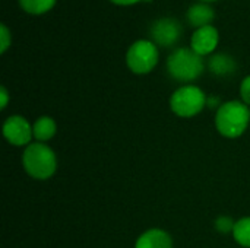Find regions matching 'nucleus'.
Listing matches in <instances>:
<instances>
[{"label":"nucleus","instance_id":"obj_1","mask_svg":"<svg viewBox=\"0 0 250 248\" xmlns=\"http://www.w3.org/2000/svg\"><path fill=\"white\" fill-rule=\"evenodd\" d=\"M250 124L249 107L243 101H227L215 113V129L227 139H237Z\"/></svg>","mask_w":250,"mask_h":248},{"label":"nucleus","instance_id":"obj_15","mask_svg":"<svg viewBox=\"0 0 250 248\" xmlns=\"http://www.w3.org/2000/svg\"><path fill=\"white\" fill-rule=\"evenodd\" d=\"M234 225H236V221H234L233 218H230V216H226V215L218 216V218L215 219V224H214L215 229H217L220 234H224V235H226V234H233Z\"/></svg>","mask_w":250,"mask_h":248},{"label":"nucleus","instance_id":"obj_5","mask_svg":"<svg viewBox=\"0 0 250 248\" xmlns=\"http://www.w3.org/2000/svg\"><path fill=\"white\" fill-rule=\"evenodd\" d=\"M158 47L151 39L135 41L126 53V64L135 75H146L158 64Z\"/></svg>","mask_w":250,"mask_h":248},{"label":"nucleus","instance_id":"obj_8","mask_svg":"<svg viewBox=\"0 0 250 248\" xmlns=\"http://www.w3.org/2000/svg\"><path fill=\"white\" fill-rule=\"evenodd\" d=\"M220 41V34L218 29L212 25H207L202 28H198L192 38H190V48L198 53L199 56H208L214 53Z\"/></svg>","mask_w":250,"mask_h":248},{"label":"nucleus","instance_id":"obj_10","mask_svg":"<svg viewBox=\"0 0 250 248\" xmlns=\"http://www.w3.org/2000/svg\"><path fill=\"white\" fill-rule=\"evenodd\" d=\"M186 18H188L189 23L192 26H196V29H198V28L211 25V22L215 18V12L207 3H195L188 9Z\"/></svg>","mask_w":250,"mask_h":248},{"label":"nucleus","instance_id":"obj_11","mask_svg":"<svg viewBox=\"0 0 250 248\" xmlns=\"http://www.w3.org/2000/svg\"><path fill=\"white\" fill-rule=\"evenodd\" d=\"M32 133L34 140L40 143H47L51 140L57 133V123L50 115H41L38 117L32 124Z\"/></svg>","mask_w":250,"mask_h":248},{"label":"nucleus","instance_id":"obj_16","mask_svg":"<svg viewBox=\"0 0 250 248\" xmlns=\"http://www.w3.org/2000/svg\"><path fill=\"white\" fill-rule=\"evenodd\" d=\"M10 42H12L10 31H9V28H7L4 23H1V25H0V53H1V54L6 53V50L9 48Z\"/></svg>","mask_w":250,"mask_h":248},{"label":"nucleus","instance_id":"obj_19","mask_svg":"<svg viewBox=\"0 0 250 248\" xmlns=\"http://www.w3.org/2000/svg\"><path fill=\"white\" fill-rule=\"evenodd\" d=\"M116 4H120V6H129V4H135L138 1H142V0H110Z\"/></svg>","mask_w":250,"mask_h":248},{"label":"nucleus","instance_id":"obj_21","mask_svg":"<svg viewBox=\"0 0 250 248\" xmlns=\"http://www.w3.org/2000/svg\"><path fill=\"white\" fill-rule=\"evenodd\" d=\"M144 1H152V0H144Z\"/></svg>","mask_w":250,"mask_h":248},{"label":"nucleus","instance_id":"obj_18","mask_svg":"<svg viewBox=\"0 0 250 248\" xmlns=\"http://www.w3.org/2000/svg\"><path fill=\"white\" fill-rule=\"evenodd\" d=\"M9 104V92L4 86L0 88V108L4 110Z\"/></svg>","mask_w":250,"mask_h":248},{"label":"nucleus","instance_id":"obj_6","mask_svg":"<svg viewBox=\"0 0 250 248\" xmlns=\"http://www.w3.org/2000/svg\"><path fill=\"white\" fill-rule=\"evenodd\" d=\"M4 139L16 148H26L34 140L32 124L23 115H9L3 123Z\"/></svg>","mask_w":250,"mask_h":248},{"label":"nucleus","instance_id":"obj_14","mask_svg":"<svg viewBox=\"0 0 250 248\" xmlns=\"http://www.w3.org/2000/svg\"><path fill=\"white\" fill-rule=\"evenodd\" d=\"M57 0H19L21 7L31 15H41L54 7Z\"/></svg>","mask_w":250,"mask_h":248},{"label":"nucleus","instance_id":"obj_2","mask_svg":"<svg viewBox=\"0 0 250 248\" xmlns=\"http://www.w3.org/2000/svg\"><path fill=\"white\" fill-rule=\"evenodd\" d=\"M22 167L31 178L45 181L57 171V156L47 143L32 142L22 153Z\"/></svg>","mask_w":250,"mask_h":248},{"label":"nucleus","instance_id":"obj_17","mask_svg":"<svg viewBox=\"0 0 250 248\" xmlns=\"http://www.w3.org/2000/svg\"><path fill=\"white\" fill-rule=\"evenodd\" d=\"M240 98L248 107H250V75L246 76L240 83Z\"/></svg>","mask_w":250,"mask_h":248},{"label":"nucleus","instance_id":"obj_13","mask_svg":"<svg viewBox=\"0 0 250 248\" xmlns=\"http://www.w3.org/2000/svg\"><path fill=\"white\" fill-rule=\"evenodd\" d=\"M231 235L239 246L250 248V216H245L236 221Z\"/></svg>","mask_w":250,"mask_h":248},{"label":"nucleus","instance_id":"obj_12","mask_svg":"<svg viewBox=\"0 0 250 248\" xmlns=\"http://www.w3.org/2000/svg\"><path fill=\"white\" fill-rule=\"evenodd\" d=\"M208 66H209V70L215 76H220V77H227L237 70L236 60L226 53H218V54L211 56Z\"/></svg>","mask_w":250,"mask_h":248},{"label":"nucleus","instance_id":"obj_4","mask_svg":"<svg viewBox=\"0 0 250 248\" xmlns=\"http://www.w3.org/2000/svg\"><path fill=\"white\" fill-rule=\"evenodd\" d=\"M208 96L196 85H183L170 96V110L180 118H192L204 111Z\"/></svg>","mask_w":250,"mask_h":248},{"label":"nucleus","instance_id":"obj_22","mask_svg":"<svg viewBox=\"0 0 250 248\" xmlns=\"http://www.w3.org/2000/svg\"><path fill=\"white\" fill-rule=\"evenodd\" d=\"M249 114H250V107H249Z\"/></svg>","mask_w":250,"mask_h":248},{"label":"nucleus","instance_id":"obj_20","mask_svg":"<svg viewBox=\"0 0 250 248\" xmlns=\"http://www.w3.org/2000/svg\"><path fill=\"white\" fill-rule=\"evenodd\" d=\"M201 1H215V0H201Z\"/></svg>","mask_w":250,"mask_h":248},{"label":"nucleus","instance_id":"obj_7","mask_svg":"<svg viewBox=\"0 0 250 248\" xmlns=\"http://www.w3.org/2000/svg\"><path fill=\"white\" fill-rule=\"evenodd\" d=\"M183 28L174 18H160L152 22L149 28L151 41L160 47H173L182 37Z\"/></svg>","mask_w":250,"mask_h":248},{"label":"nucleus","instance_id":"obj_3","mask_svg":"<svg viewBox=\"0 0 250 248\" xmlns=\"http://www.w3.org/2000/svg\"><path fill=\"white\" fill-rule=\"evenodd\" d=\"M204 57L188 47L174 50L167 58V72L177 82L189 85V82L196 80L204 73Z\"/></svg>","mask_w":250,"mask_h":248},{"label":"nucleus","instance_id":"obj_9","mask_svg":"<svg viewBox=\"0 0 250 248\" xmlns=\"http://www.w3.org/2000/svg\"><path fill=\"white\" fill-rule=\"evenodd\" d=\"M135 248H173V238L161 228H151L138 237Z\"/></svg>","mask_w":250,"mask_h":248}]
</instances>
